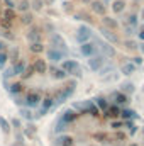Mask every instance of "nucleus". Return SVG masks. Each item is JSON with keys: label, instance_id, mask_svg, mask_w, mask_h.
Listing matches in <instances>:
<instances>
[{"label": "nucleus", "instance_id": "obj_11", "mask_svg": "<svg viewBox=\"0 0 144 146\" xmlns=\"http://www.w3.org/2000/svg\"><path fill=\"white\" fill-rule=\"evenodd\" d=\"M12 68H14V73H15V75H22V73L26 72V68H27V65H26V61H22V60H19V61H15V65H14Z\"/></svg>", "mask_w": 144, "mask_h": 146}, {"label": "nucleus", "instance_id": "obj_28", "mask_svg": "<svg viewBox=\"0 0 144 146\" xmlns=\"http://www.w3.org/2000/svg\"><path fill=\"white\" fill-rule=\"evenodd\" d=\"M98 42H100V41H98ZM100 46H102V49H104V51H105L107 54H114V49H112V48L108 46L107 42H100Z\"/></svg>", "mask_w": 144, "mask_h": 146}, {"label": "nucleus", "instance_id": "obj_20", "mask_svg": "<svg viewBox=\"0 0 144 146\" xmlns=\"http://www.w3.org/2000/svg\"><path fill=\"white\" fill-rule=\"evenodd\" d=\"M134 70H136V65L134 63H126L122 66V73L124 75H131V73H134Z\"/></svg>", "mask_w": 144, "mask_h": 146}, {"label": "nucleus", "instance_id": "obj_45", "mask_svg": "<svg viewBox=\"0 0 144 146\" xmlns=\"http://www.w3.org/2000/svg\"><path fill=\"white\" fill-rule=\"evenodd\" d=\"M143 134H144V129H143Z\"/></svg>", "mask_w": 144, "mask_h": 146}, {"label": "nucleus", "instance_id": "obj_2", "mask_svg": "<svg viewBox=\"0 0 144 146\" xmlns=\"http://www.w3.org/2000/svg\"><path fill=\"white\" fill-rule=\"evenodd\" d=\"M41 100H42L41 94H37V92H31V94H27V97L24 99V106L29 107V109H36L37 106L41 104Z\"/></svg>", "mask_w": 144, "mask_h": 146}, {"label": "nucleus", "instance_id": "obj_42", "mask_svg": "<svg viewBox=\"0 0 144 146\" xmlns=\"http://www.w3.org/2000/svg\"><path fill=\"white\" fill-rule=\"evenodd\" d=\"M2 48H3V42H2V41H0V49H2Z\"/></svg>", "mask_w": 144, "mask_h": 146}, {"label": "nucleus", "instance_id": "obj_14", "mask_svg": "<svg viewBox=\"0 0 144 146\" xmlns=\"http://www.w3.org/2000/svg\"><path fill=\"white\" fill-rule=\"evenodd\" d=\"M124 9H126V2H124V0H115V2L112 3V10H114L115 14L122 12Z\"/></svg>", "mask_w": 144, "mask_h": 146}, {"label": "nucleus", "instance_id": "obj_25", "mask_svg": "<svg viewBox=\"0 0 144 146\" xmlns=\"http://www.w3.org/2000/svg\"><path fill=\"white\" fill-rule=\"evenodd\" d=\"M3 19H5V21H9V22H10V21H14V19H15L14 10H12V9H7V10L3 12Z\"/></svg>", "mask_w": 144, "mask_h": 146}, {"label": "nucleus", "instance_id": "obj_33", "mask_svg": "<svg viewBox=\"0 0 144 146\" xmlns=\"http://www.w3.org/2000/svg\"><path fill=\"white\" fill-rule=\"evenodd\" d=\"M32 7H34V9H37V10H39V9L42 7V2H41V0H34V2H32Z\"/></svg>", "mask_w": 144, "mask_h": 146}, {"label": "nucleus", "instance_id": "obj_34", "mask_svg": "<svg viewBox=\"0 0 144 146\" xmlns=\"http://www.w3.org/2000/svg\"><path fill=\"white\" fill-rule=\"evenodd\" d=\"M32 51H36V53H39V51H42V46L37 42V44H32Z\"/></svg>", "mask_w": 144, "mask_h": 146}, {"label": "nucleus", "instance_id": "obj_12", "mask_svg": "<svg viewBox=\"0 0 144 146\" xmlns=\"http://www.w3.org/2000/svg\"><path fill=\"white\" fill-rule=\"evenodd\" d=\"M92 10L93 12H97V14H100V15H104V12H105V5L102 3V2H92Z\"/></svg>", "mask_w": 144, "mask_h": 146}, {"label": "nucleus", "instance_id": "obj_39", "mask_svg": "<svg viewBox=\"0 0 144 146\" xmlns=\"http://www.w3.org/2000/svg\"><path fill=\"white\" fill-rule=\"evenodd\" d=\"M24 22L26 24H31V15H24Z\"/></svg>", "mask_w": 144, "mask_h": 146}, {"label": "nucleus", "instance_id": "obj_16", "mask_svg": "<svg viewBox=\"0 0 144 146\" xmlns=\"http://www.w3.org/2000/svg\"><path fill=\"white\" fill-rule=\"evenodd\" d=\"M120 117L122 119H136V110H132V109H122L120 110Z\"/></svg>", "mask_w": 144, "mask_h": 146}, {"label": "nucleus", "instance_id": "obj_9", "mask_svg": "<svg viewBox=\"0 0 144 146\" xmlns=\"http://www.w3.org/2000/svg\"><path fill=\"white\" fill-rule=\"evenodd\" d=\"M76 117H78V112L73 109V107H71V109H66L65 112H63V115H61V119H63V121H65L66 124L73 122V121H75Z\"/></svg>", "mask_w": 144, "mask_h": 146}, {"label": "nucleus", "instance_id": "obj_26", "mask_svg": "<svg viewBox=\"0 0 144 146\" xmlns=\"http://www.w3.org/2000/svg\"><path fill=\"white\" fill-rule=\"evenodd\" d=\"M51 72H53V76L54 78H66V75H68V73L63 72V70H54V68H51Z\"/></svg>", "mask_w": 144, "mask_h": 146}, {"label": "nucleus", "instance_id": "obj_30", "mask_svg": "<svg viewBox=\"0 0 144 146\" xmlns=\"http://www.w3.org/2000/svg\"><path fill=\"white\" fill-rule=\"evenodd\" d=\"M7 58H9V54H7V53H0V66H3V65H5Z\"/></svg>", "mask_w": 144, "mask_h": 146}, {"label": "nucleus", "instance_id": "obj_35", "mask_svg": "<svg viewBox=\"0 0 144 146\" xmlns=\"http://www.w3.org/2000/svg\"><path fill=\"white\" fill-rule=\"evenodd\" d=\"M26 133H27V136H29V138H32V136H34V129H32L31 126H29V129H26Z\"/></svg>", "mask_w": 144, "mask_h": 146}, {"label": "nucleus", "instance_id": "obj_6", "mask_svg": "<svg viewBox=\"0 0 144 146\" xmlns=\"http://www.w3.org/2000/svg\"><path fill=\"white\" fill-rule=\"evenodd\" d=\"M65 51H61V49H58V48H51L49 51H48V60L49 61H53V63H58V61H61L63 58H65Z\"/></svg>", "mask_w": 144, "mask_h": 146}, {"label": "nucleus", "instance_id": "obj_46", "mask_svg": "<svg viewBox=\"0 0 144 146\" xmlns=\"http://www.w3.org/2000/svg\"><path fill=\"white\" fill-rule=\"evenodd\" d=\"M105 2H108V0H105Z\"/></svg>", "mask_w": 144, "mask_h": 146}, {"label": "nucleus", "instance_id": "obj_41", "mask_svg": "<svg viewBox=\"0 0 144 146\" xmlns=\"http://www.w3.org/2000/svg\"><path fill=\"white\" fill-rule=\"evenodd\" d=\"M129 146H139V145H137V143H131Z\"/></svg>", "mask_w": 144, "mask_h": 146}, {"label": "nucleus", "instance_id": "obj_5", "mask_svg": "<svg viewBox=\"0 0 144 146\" xmlns=\"http://www.w3.org/2000/svg\"><path fill=\"white\" fill-rule=\"evenodd\" d=\"M92 36V31H90V27H87V26H80L78 27V34H76V41L80 42V44H83V42H87L88 39Z\"/></svg>", "mask_w": 144, "mask_h": 146}, {"label": "nucleus", "instance_id": "obj_29", "mask_svg": "<svg viewBox=\"0 0 144 146\" xmlns=\"http://www.w3.org/2000/svg\"><path fill=\"white\" fill-rule=\"evenodd\" d=\"M19 9H20V10H22V12H26V10H27V9H29V3H27V2H26V0H22V2H20V3H19Z\"/></svg>", "mask_w": 144, "mask_h": 146}, {"label": "nucleus", "instance_id": "obj_22", "mask_svg": "<svg viewBox=\"0 0 144 146\" xmlns=\"http://www.w3.org/2000/svg\"><path fill=\"white\" fill-rule=\"evenodd\" d=\"M34 70L39 72V73L46 72V63H44L42 60H36V63H34Z\"/></svg>", "mask_w": 144, "mask_h": 146}, {"label": "nucleus", "instance_id": "obj_32", "mask_svg": "<svg viewBox=\"0 0 144 146\" xmlns=\"http://www.w3.org/2000/svg\"><path fill=\"white\" fill-rule=\"evenodd\" d=\"M0 126H2V129H3V131H9V124L5 122V119H3V117H0Z\"/></svg>", "mask_w": 144, "mask_h": 146}, {"label": "nucleus", "instance_id": "obj_17", "mask_svg": "<svg viewBox=\"0 0 144 146\" xmlns=\"http://www.w3.org/2000/svg\"><path fill=\"white\" fill-rule=\"evenodd\" d=\"M54 102H56L54 99H51V97H46V99L42 100V110H44V112H48V110L54 106Z\"/></svg>", "mask_w": 144, "mask_h": 146}, {"label": "nucleus", "instance_id": "obj_27", "mask_svg": "<svg viewBox=\"0 0 144 146\" xmlns=\"http://www.w3.org/2000/svg\"><path fill=\"white\" fill-rule=\"evenodd\" d=\"M127 24H131V27H136L137 26V15H134V14L129 15L127 17Z\"/></svg>", "mask_w": 144, "mask_h": 146}, {"label": "nucleus", "instance_id": "obj_15", "mask_svg": "<svg viewBox=\"0 0 144 146\" xmlns=\"http://www.w3.org/2000/svg\"><path fill=\"white\" fill-rule=\"evenodd\" d=\"M112 97L115 99V102H114V104H117V106H120V104H126V102H127V97H126V94H122V92H115Z\"/></svg>", "mask_w": 144, "mask_h": 146}, {"label": "nucleus", "instance_id": "obj_8", "mask_svg": "<svg viewBox=\"0 0 144 146\" xmlns=\"http://www.w3.org/2000/svg\"><path fill=\"white\" fill-rule=\"evenodd\" d=\"M120 106H117V104H114V106H108V109L104 112V115L105 117H110V119H114V117H119L120 115Z\"/></svg>", "mask_w": 144, "mask_h": 146}, {"label": "nucleus", "instance_id": "obj_13", "mask_svg": "<svg viewBox=\"0 0 144 146\" xmlns=\"http://www.w3.org/2000/svg\"><path fill=\"white\" fill-rule=\"evenodd\" d=\"M95 104H97V107L102 110V112H105L108 109V102H107V99H104V97H97L95 99Z\"/></svg>", "mask_w": 144, "mask_h": 146}, {"label": "nucleus", "instance_id": "obj_31", "mask_svg": "<svg viewBox=\"0 0 144 146\" xmlns=\"http://www.w3.org/2000/svg\"><path fill=\"white\" fill-rule=\"evenodd\" d=\"M22 115H24L27 121H32V119H34V117L31 115V110H22Z\"/></svg>", "mask_w": 144, "mask_h": 146}, {"label": "nucleus", "instance_id": "obj_19", "mask_svg": "<svg viewBox=\"0 0 144 146\" xmlns=\"http://www.w3.org/2000/svg\"><path fill=\"white\" fill-rule=\"evenodd\" d=\"M66 126H68V124H66V122H65V121H63V119L59 117V119H58V122H56V127H54V133H56V134H59L61 131H65V129H66Z\"/></svg>", "mask_w": 144, "mask_h": 146}, {"label": "nucleus", "instance_id": "obj_24", "mask_svg": "<svg viewBox=\"0 0 144 146\" xmlns=\"http://www.w3.org/2000/svg\"><path fill=\"white\" fill-rule=\"evenodd\" d=\"M104 26H107L108 29H115L117 27V22L114 19H110V17H104Z\"/></svg>", "mask_w": 144, "mask_h": 146}, {"label": "nucleus", "instance_id": "obj_44", "mask_svg": "<svg viewBox=\"0 0 144 146\" xmlns=\"http://www.w3.org/2000/svg\"><path fill=\"white\" fill-rule=\"evenodd\" d=\"M49 2H54V0H49Z\"/></svg>", "mask_w": 144, "mask_h": 146}, {"label": "nucleus", "instance_id": "obj_10", "mask_svg": "<svg viewBox=\"0 0 144 146\" xmlns=\"http://www.w3.org/2000/svg\"><path fill=\"white\" fill-rule=\"evenodd\" d=\"M73 136H70V134H63V136H59L58 138V145L59 146H73Z\"/></svg>", "mask_w": 144, "mask_h": 146}, {"label": "nucleus", "instance_id": "obj_21", "mask_svg": "<svg viewBox=\"0 0 144 146\" xmlns=\"http://www.w3.org/2000/svg\"><path fill=\"white\" fill-rule=\"evenodd\" d=\"M27 39H29L32 44H36V41H39V29H32V31L27 34Z\"/></svg>", "mask_w": 144, "mask_h": 146}, {"label": "nucleus", "instance_id": "obj_38", "mask_svg": "<svg viewBox=\"0 0 144 146\" xmlns=\"http://www.w3.org/2000/svg\"><path fill=\"white\" fill-rule=\"evenodd\" d=\"M139 39H141V41H144V27H141V29H139Z\"/></svg>", "mask_w": 144, "mask_h": 146}, {"label": "nucleus", "instance_id": "obj_37", "mask_svg": "<svg viewBox=\"0 0 144 146\" xmlns=\"http://www.w3.org/2000/svg\"><path fill=\"white\" fill-rule=\"evenodd\" d=\"M5 5H7V9H14V2L12 0H5Z\"/></svg>", "mask_w": 144, "mask_h": 146}, {"label": "nucleus", "instance_id": "obj_18", "mask_svg": "<svg viewBox=\"0 0 144 146\" xmlns=\"http://www.w3.org/2000/svg\"><path fill=\"white\" fill-rule=\"evenodd\" d=\"M7 90H9L12 95H17L19 92H22V85H20V83H14V85H9Z\"/></svg>", "mask_w": 144, "mask_h": 146}, {"label": "nucleus", "instance_id": "obj_1", "mask_svg": "<svg viewBox=\"0 0 144 146\" xmlns=\"http://www.w3.org/2000/svg\"><path fill=\"white\" fill-rule=\"evenodd\" d=\"M61 70L66 72V73H70V75H78V76H80V73H81L80 65H78L75 60H65V61L61 63Z\"/></svg>", "mask_w": 144, "mask_h": 146}, {"label": "nucleus", "instance_id": "obj_43", "mask_svg": "<svg viewBox=\"0 0 144 146\" xmlns=\"http://www.w3.org/2000/svg\"><path fill=\"white\" fill-rule=\"evenodd\" d=\"M83 2H85V3H88V2H90V0H83Z\"/></svg>", "mask_w": 144, "mask_h": 146}, {"label": "nucleus", "instance_id": "obj_36", "mask_svg": "<svg viewBox=\"0 0 144 146\" xmlns=\"http://www.w3.org/2000/svg\"><path fill=\"white\" fill-rule=\"evenodd\" d=\"M120 126H122L120 122H117V121H112V127H114V129H119Z\"/></svg>", "mask_w": 144, "mask_h": 146}, {"label": "nucleus", "instance_id": "obj_3", "mask_svg": "<svg viewBox=\"0 0 144 146\" xmlns=\"http://www.w3.org/2000/svg\"><path fill=\"white\" fill-rule=\"evenodd\" d=\"M80 53L83 54V56H87V58H92V56H95L97 54V46L93 44V42H83L81 46H80Z\"/></svg>", "mask_w": 144, "mask_h": 146}, {"label": "nucleus", "instance_id": "obj_40", "mask_svg": "<svg viewBox=\"0 0 144 146\" xmlns=\"http://www.w3.org/2000/svg\"><path fill=\"white\" fill-rule=\"evenodd\" d=\"M141 61H143V60H141V58H134V65H139V63H141Z\"/></svg>", "mask_w": 144, "mask_h": 146}, {"label": "nucleus", "instance_id": "obj_4", "mask_svg": "<svg viewBox=\"0 0 144 146\" xmlns=\"http://www.w3.org/2000/svg\"><path fill=\"white\" fill-rule=\"evenodd\" d=\"M73 92H75V83H70L65 90H59L58 94H56V102H65L68 97H71Z\"/></svg>", "mask_w": 144, "mask_h": 146}, {"label": "nucleus", "instance_id": "obj_7", "mask_svg": "<svg viewBox=\"0 0 144 146\" xmlns=\"http://www.w3.org/2000/svg\"><path fill=\"white\" fill-rule=\"evenodd\" d=\"M104 60H105L104 56H97V54L92 56V58L88 60V66H90V70H92V72H98L100 66H102V63H104Z\"/></svg>", "mask_w": 144, "mask_h": 146}, {"label": "nucleus", "instance_id": "obj_23", "mask_svg": "<svg viewBox=\"0 0 144 146\" xmlns=\"http://www.w3.org/2000/svg\"><path fill=\"white\" fill-rule=\"evenodd\" d=\"M124 126H126V127L129 129V133H131V134H136V131H137V129H136V124H134V121L127 119V121L124 122Z\"/></svg>", "mask_w": 144, "mask_h": 146}]
</instances>
